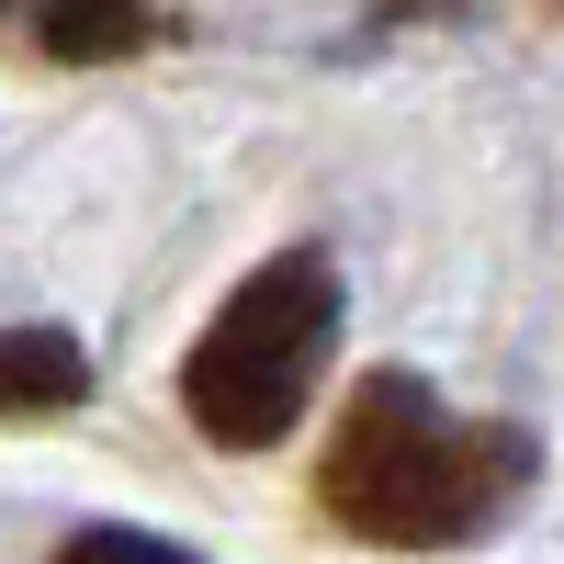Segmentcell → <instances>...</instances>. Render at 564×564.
<instances>
[{
    "label": "cell",
    "instance_id": "1",
    "mask_svg": "<svg viewBox=\"0 0 564 564\" xmlns=\"http://www.w3.org/2000/svg\"><path fill=\"white\" fill-rule=\"evenodd\" d=\"M531 486H542V441L520 417H452L406 361H372L316 452V520L372 553H463Z\"/></svg>",
    "mask_w": 564,
    "mask_h": 564
},
{
    "label": "cell",
    "instance_id": "7",
    "mask_svg": "<svg viewBox=\"0 0 564 564\" xmlns=\"http://www.w3.org/2000/svg\"><path fill=\"white\" fill-rule=\"evenodd\" d=\"M0 23H12V0H0Z\"/></svg>",
    "mask_w": 564,
    "mask_h": 564
},
{
    "label": "cell",
    "instance_id": "5",
    "mask_svg": "<svg viewBox=\"0 0 564 564\" xmlns=\"http://www.w3.org/2000/svg\"><path fill=\"white\" fill-rule=\"evenodd\" d=\"M57 564H204L193 542H159V531H135V520H90L57 542Z\"/></svg>",
    "mask_w": 564,
    "mask_h": 564
},
{
    "label": "cell",
    "instance_id": "4",
    "mask_svg": "<svg viewBox=\"0 0 564 564\" xmlns=\"http://www.w3.org/2000/svg\"><path fill=\"white\" fill-rule=\"evenodd\" d=\"M90 406V350L68 327H0V430L12 417H68Z\"/></svg>",
    "mask_w": 564,
    "mask_h": 564
},
{
    "label": "cell",
    "instance_id": "2",
    "mask_svg": "<svg viewBox=\"0 0 564 564\" xmlns=\"http://www.w3.org/2000/svg\"><path fill=\"white\" fill-rule=\"evenodd\" d=\"M339 260L327 249H271L238 271V294L204 316V339L181 350V417L215 452H271L294 441V417L316 406L327 361H339Z\"/></svg>",
    "mask_w": 564,
    "mask_h": 564
},
{
    "label": "cell",
    "instance_id": "3",
    "mask_svg": "<svg viewBox=\"0 0 564 564\" xmlns=\"http://www.w3.org/2000/svg\"><path fill=\"white\" fill-rule=\"evenodd\" d=\"M159 34H170L159 0H34V45L57 68H124V57H148Z\"/></svg>",
    "mask_w": 564,
    "mask_h": 564
},
{
    "label": "cell",
    "instance_id": "6",
    "mask_svg": "<svg viewBox=\"0 0 564 564\" xmlns=\"http://www.w3.org/2000/svg\"><path fill=\"white\" fill-rule=\"evenodd\" d=\"M372 12H384V23H463L475 0H372Z\"/></svg>",
    "mask_w": 564,
    "mask_h": 564
}]
</instances>
